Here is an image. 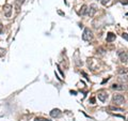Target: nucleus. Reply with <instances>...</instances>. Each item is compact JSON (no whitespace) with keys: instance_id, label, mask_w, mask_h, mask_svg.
<instances>
[{"instance_id":"obj_17","label":"nucleus","mask_w":128,"mask_h":121,"mask_svg":"<svg viewBox=\"0 0 128 121\" xmlns=\"http://www.w3.org/2000/svg\"><path fill=\"white\" fill-rule=\"evenodd\" d=\"M122 38L125 39L126 41H128V33H123V34H122Z\"/></svg>"},{"instance_id":"obj_25","label":"nucleus","mask_w":128,"mask_h":121,"mask_svg":"<svg viewBox=\"0 0 128 121\" xmlns=\"http://www.w3.org/2000/svg\"><path fill=\"white\" fill-rule=\"evenodd\" d=\"M127 121H128V118H127Z\"/></svg>"},{"instance_id":"obj_7","label":"nucleus","mask_w":128,"mask_h":121,"mask_svg":"<svg viewBox=\"0 0 128 121\" xmlns=\"http://www.w3.org/2000/svg\"><path fill=\"white\" fill-rule=\"evenodd\" d=\"M112 89H114L116 91H123V90H126L127 87L124 84H113L112 85Z\"/></svg>"},{"instance_id":"obj_20","label":"nucleus","mask_w":128,"mask_h":121,"mask_svg":"<svg viewBox=\"0 0 128 121\" xmlns=\"http://www.w3.org/2000/svg\"><path fill=\"white\" fill-rule=\"evenodd\" d=\"M78 85H79V87H84V83L83 82H80Z\"/></svg>"},{"instance_id":"obj_22","label":"nucleus","mask_w":128,"mask_h":121,"mask_svg":"<svg viewBox=\"0 0 128 121\" xmlns=\"http://www.w3.org/2000/svg\"><path fill=\"white\" fill-rule=\"evenodd\" d=\"M97 51H99L100 54H104V48H99V49H97Z\"/></svg>"},{"instance_id":"obj_3","label":"nucleus","mask_w":128,"mask_h":121,"mask_svg":"<svg viewBox=\"0 0 128 121\" xmlns=\"http://www.w3.org/2000/svg\"><path fill=\"white\" fill-rule=\"evenodd\" d=\"M82 39L84 41H91L93 39V32H92L89 28H86L84 31H83V34H82Z\"/></svg>"},{"instance_id":"obj_12","label":"nucleus","mask_w":128,"mask_h":121,"mask_svg":"<svg viewBox=\"0 0 128 121\" xmlns=\"http://www.w3.org/2000/svg\"><path fill=\"white\" fill-rule=\"evenodd\" d=\"M127 72H128V69H126V68H121L118 70V73L120 74H126Z\"/></svg>"},{"instance_id":"obj_16","label":"nucleus","mask_w":128,"mask_h":121,"mask_svg":"<svg viewBox=\"0 0 128 121\" xmlns=\"http://www.w3.org/2000/svg\"><path fill=\"white\" fill-rule=\"evenodd\" d=\"M127 80H128V77H127V76H124V77H121V78H120V82H127Z\"/></svg>"},{"instance_id":"obj_23","label":"nucleus","mask_w":128,"mask_h":121,"mask_svg":"<svg viewBox=\"0 0 128 121\" xmlns=\"http://www.w3.org/2000/svg\"><path fill=\"white\" fill-rule=\"evenodd\" d=\"M90 101H91V103H92V104H94V103H95V98H91Z\"/></svg>"},{"instance_id":"obj_18","label":"nucleus","mask_w":128,"mask_h":121,"mask_svg":"<svg viewBox=\"0 0 128 121\" xmlns=\"http://www.w3.org/2000/svg\"><path fill=\"white\" fill-rule=\"evenodd\" d=\"M38 121H49L48 119H43V118H36Z\"/></svg>"},{"instance_id":"obj_26","label":"nucleus","mask_w":128,"mask_h":121,"mask_svg":"<svg viewBox=\"0 0 128 121\" xmlns=\"http://www.w3.org/2000/svg\"><path fill=\"white\" fill-rule=\"evenodd\" d=\"M20 1H22V0H20Z\"/></svg>"},{"instance_id":"obj_2","label":"nucleus","mask_w":128,"mask_h":121,"mask_svg":"<svg viewBox=\"0 0 128 121\" xmlns=\"http://www.w3.org/2000/svg\"><path fill=\"white\" fill-rule=\"evenodd\" d=\"M88 66L91 70H97L98 69V60H96L94 58H89L88 59Z\"/></svg>"},{"instance_id":"obj_5","label":"nucleus","mask_w":128,"mask_h":121,"mask_svg":"<svg viewBox=\"0 0 128 121\" xmlns=\"http://www.w3.org/2000/svg\"><path fill=\"white\" fill-rule=\"evenodd\" d=\"M118 54V57H120V59H121L122 62H126L128 60V51H126V50H120Z\"/></svg>"},{"instance_id":"obj_4","label":"nucleus","mask_w":128,"mask_h":121,"mask_svg":"<svg viewBox=\"0 0 128 121\" xmlns=\"http://www.w3.org/2000/svg\"><path fill=\"white\" fill-rule=\"evenodd\" d=\"M97 96H98V99L100 100L102 102H106L107 99H108V93L105 90H99L97 92Z\"/></svg>"},{"instance_id":"obj_9","label":"nucleus","mask_w":128,"mask_h":121,"mask_svg":"<svg viewBox=\"0 0 128 121\" xmlns=\"http://www.w3.org/2000/svg\"><path fill=\"white\" fill-rule=\"evenodd\" d=\"M95 12H96V6H95V5H92V6L89 8V9H88V13H86V14L92 17V16L94 15Z\"/></svg>"},{"instance_id":"obj_24","label":"nucleus","mask_w":128,"mask_h":121,"mask_svg":"<svg viewBox=\"0 0 128 121\" xmlns=\"http://www.w3.org/2000/svg\"><path fill=\"white\" fill-rule=\"evenodd\" d=\"M70 93L74 94V95H76V93H77V92H76V91H70Z\"/></svg>"},{"instance_id":"obj_21","label":"nucleus","mask_w":128,"mask_h":121,"mask_svg":"<svg viewBox=\"0 0 128 121\" xmlns=\"http://www.w3.org/2000/svg\"><path fill=\"white\" fill-rule=\"evenodd\" d=\"M2 31H3V26L1 25V24H0V34L2 33Z\"/></svg>"},{"instance_id":"obj_6","label":"nucleus","mask_w":128,"mask_h":121,"mask_svg":"<svg viewBox=\"0 0 128 121\" xmlns=\"http://www.w3.org/2000/svg\"><path fill=\"white\" fill-rule=\"evenodd\" d=\"M3 13H4L6 17H11L12 14V6L11 5H6L3 7Z\"/></svg>"},{"instance_id":"obj_14","label":"nucleus","mask_w":128,"mask_h":121,"mask_svg":"<svg viewBox=\"0 0 128 121\" xmlns=\"http://www.w3.org/2000/svg\"><path fill=\"white\" fill-rule=\"evenodd\" d=\"M6 49H4V48H0V57H3V56H4L6 55Z\"/></svg>"},{"instance_id":"obj_10","label":"nucleus","mask_w":128,"mask_h":121,"mask_svg":"<svg viewBox=\"0 0 128 121\" xmlns=\"http://www.w3.org/2000/svg\"><path fill=\"white\" fill-rule=\"evenodd\" d=\"M107 42H112V41H114L115 40V34L114 33H112V32H109V33L107 34Z\"/></svg>"},{"instance_id":"obj_1","label":"nucleus","mask_w":128,"mask_h":121,"mask_svg":"<svg viewBox=\"0 0 128 121\" xmlns=\"http://www.w3.org/2000/svg\"><path fill=\"white\" fill-rule=\"evenodd\" d=\"M124 101H125V98L122 94H114L113 98H112V103L115 104V105H121L124 103Z\"/></svg>"},{"instance_id":"obj_19","label":"nucleus","mask_w":128,"mask_h":121,"mask_svg":"<svg viewBox=\"0 0 128 121\" xmlns=\"http://www.w3.org/2000/svg\"><path fill=\"white\" fill-rule=\"evenodd\" d=\"M120 1H121L122 3H124V5H127L128 3V0H120Z\"/></svg>"},{"instance_id":"obj_13","label":"nucleus","mask_w":128,"mask_h":121,"mask_svg":"<svg viewBox=\"0 0 128 121\" xmlns=\"http://www.w3.org/2000/svg\"><path fill=\"white\" fill-rule=\"evenodd\" d=\"M109 108L111 110H113V111H124L122 108H118V107H113V106H110Z\"/></svg>"},{"instance_id":"obj_15","label":"nucleus","mask_w":128,"mask_h":121,"mask_svg":"<svg viewBox=\"0 0 128 121\" xmlns=\"http://www.w3.org/2000/svg\"><path fill=\"white\" fill-rule=\"evenodd\" d=\"M109 2H110V0H100V3H102V5H104V6L108 5Z\"/></svg>"},{"instance_id":"obj_11","label":"nucleus","mask_w":128,"mask_h":121,"mask_svg":"<svg viewBox=\"0 0 128 121\" xmlns=\"http://www.w3.org/2000/svg\"><path fill=\"white\" fill-rule=\"evenodd\" d=\"M86 13H88V7L86 6H82L81 9H80V11H79V14L80 15H86Z\"/></svg>"},{"instance_id":"obj_8","label":"nucleus","mask_w":128,"mask_h":121,"mask_svg":"<svg viewBox=\"0 0 128 121\" xmlns=\"http://www.w3.org/2000/svg\"><path fill=\"white\" fill-rule=\"evenodd\" d=\"M61 115H62V111L60 109H58V108H54V109H52L50 111V116L52 117V118H59Z\"/></svg>"}]
</instances>
